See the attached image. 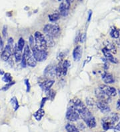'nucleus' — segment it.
I'll list each match as a JSON object with an SVG mask.
<instances>
[{"mask_svg": "<svg viewBox=\"0 0 120 132\" xmlns=\"http://www.w3.org/2000/svg\"><path fill=\"white\" fill-rule=\"evenodd\" d=\"M119 121L118 113H110L108 116L102 119V127L105 131L114 128V126Z\"/></svg>", "mask_w": 120, "mask_h": 132, "instance_id": "1", "label": "nucleus"}, {"mask_svg": "<svg viewBox=\"0 0 120 132\" xmlns=\"http://www.w3.org/2000/svg\"><path fill=\"white\" fill-rule=\"evenodd\" d=\"M79 116L81 117V119L85 122V124L89 128H94L96 126V121L95 117H93L91 113L86 109L81 113H79Z\"/></svg>", "mask_w": 120, "mask_h": 132, "instance_id": "2", "label": "nucleus"}, {"mask_svg": "<svg viewBox=\"0 0 120 132\" xmlns=\"http://www.w3.org/2000/svg\"><path fill=\"white\" fill-rule=\"evenodd\" d=\"M35 47L39 50L46 51L47 45L45 40V36L39 32H36L34 34Z\"/></svg>", "mask_w": 120, "mask_h": 132, "instance_id": "3", "label": "nucleus"}, {"mask_svg": "<svg viewBox=\"0 0 120 132\" xmlns=\"http://www.w3.org/2000/svg\"><path fill=\"white\" fill-rule=\"evenodd\" d=\"M44 32L46 35H48L54 38L59 36L60 32V27L58 24H48L44 28Z\"/></svg>", "mask_w": 120, "mask_h": 132, "instance_id": "4", "label": "nucleus"}, {"mask_svg": "<svg viewBox=\"0 0 120 132\" xmlns=\"http://www.w3.org/2000/svg\"><path fill=\"white\" fill-rule=\"evenodd\" d=\"M31 50H32L33 57L37 61L42 62L43 61H45L48 57V53L46 52V51L39 50L35 46L31 49Z\"/></svg>", "mask_w": 120, "mask_h": 132, "instance_id": "5", "label": "nucleus"}, {"mask_svg": "<svg viewBox=\"0 0 120 132\" xmlns=\"http://www.w3.org/2000/svg\"><path fill=\"white\" fill-rule=\"evenodd\" d=\"M71 106H72L78 112L79 114L81 113L84 110H85L86 109H87L86 105L79 99L77 98V97L73 99L71 101Z\"/></svg>", "mask_w": 120, "mask_h": 132, "instance_id": "6", "label": "nucleus"}, {"mask_svg": "<svg viewBox=\"0 0 120 132\" xmlns=\"http://www.w3.org/2000/svg\"><path fill=\"white\" fill-rule=\"evenodd\" d=\"M66 118L71 122H76L79 118V114L72 106H71L67 111Z\"/></svg>", "mask_w": 120, "mask_h": 132, "instance_id": "7", "label": "nucleus"}, {"mask_svg": "<svg viewBox=\"0 0 120 132\" xmlns=\"http://www.w3.org/2000/svg\"><path fill=\"white\" fill-rule=\"evenodd\" d=\"M95 96L99 99V101H102L108 103H109L111 101L110 97L107 94H106L99 88L95 89Z\"/></svg>", "mask_w": 120, "mask_h": 132, "instance_id": "8", "label": "nucleus"}, {"mask_svg": "<svg viewBox=\"0 0 120 132\" xmlns=\"http://www.w3.org/2000/svg\"><path fill=\"white\" fill-rule=\"evenodd\" d=\"M44 77L48 80H52L55 78L56 76V67L53 65H48L46 67V69L44 71Z\"/></svg>", "mask_w": 120, "mask_h": 132, "instance_id": "9", "label": "nucleus"}, {"mask_svg": "<svg viewBox=\"0 0 120 132\" xmlns=\"http://www.w3.org/2000/svg\"><path fill=\"white\" fill-rule=\"evenodd\" d=\"M106 94L109 95L110 97H114L116 96L117 94V91L114 87L107 86V85H100L99 87Z\"/></svg>", "mask_w": 120, "mask_h": 132, "instance_id": "10", "label": "nucleus"}, {"mask_svg": "<svg viewBox=\"0 0 120 132\" xmlns=\"http://www.w3.org/2000/svg\"><path fill=\"white\" fill-rule=\"evenodd\" d=\"M96 105H97V108L99 109V111H101L102 113L104 114H107L109 113L111 111L110 106L108 105V103L102 101H98L96 102Z\"/></svg>", "mask_w": 120, "mask_h": 132, "instance_id": "11", "label": "nucleus"}, {"mask_svg": "<svg viewBox=\"0 0 120 132\" xmlns=\"http://www.w3.org/2000/svg\"><path fill=\"white\" fill-rule=\"evenodd\" d=\"M54 82H55L54 80H48V79L46 78V80L39 81V84L43 90L47 91L49 89H50V88H52V86L54 85Z\"/></svg>", "mask_w": 120, "mask_h": 132, "instance_id": "12", "label": "nucleus"}, {"mask_svg": "<svg viewBox=\"0 0 120 132\" xmlns=\"http://www.w3.org/2000/svg\"><path fill=\"white\" fill-rule=\"evenodd\" d=\"M13 51V49L7 45V46L5 47L4 50L3 51L2 53H1V58L3 61H8L9 59L10 58L11 55V53H12Z\"/></svg>", "mask_w": 120, "mask_h": 132, "instance_id": "13", "label": "nucleus"}, {"mask_svg": "<svg viewBox=\"0 0 120 132\" xmlns=\"http://www.w3.org/2000/svg\"><path fill=\"white\" fill-rule=\"evenodd\" d=\"M102 52L104 53V56L106 57V58L108 59L109 61H110L112 63H118V59L116 58L115 57L112 55V53L110 52V51L108 50L106 47L102 49Z\"/></svg>", "mask_w": 120, "mask_h": 132, "instance_id": "14", "label": "nucleus"}, {"mask_svg": "<svg viewBox=\"0 0 120 132\" xmlns=\"http://www.w3.org/2000/svg\"><path fill=\"white\" fill-rule=\"evenodd\" d=\"M73 57L75 61H79L82 57V47L80 45L77 46L73 51Z\"/></svg>", "mask_w": 120, "mask_h": 132, "instance_id": "15", "label": "nucleus"}, {"mask_svg": "<svg viewBox=\"0 0 120 132\" xmlns=\"http://www.w3.org/2000/svg\"><path fill=\"white\" fill-rule=\"evenodd\" d=\"M69 4H65L63 3H61L60 5L59 9H60V13L61 15H62L63 17H65L68 14V9Z\"/></svg>", "mask_w": 120, "mask_h": 132, "instance_id": "16", "label": "nucleus"}, {"mask_svg": "<svg viewBox=\"0 0 120 132\" xmlns=\"http://www.w3.org/2000/svg\"><path fill=\"white\" fill-rule=\"evenodd\" d=\"M102 80H104V82L106 84H110L114 83V78L112 76V74L106 73V72H105L102 75Z\"/></svg>", "mask_w": 120, "mask_h": 132, "instance_id": "17", "label": "nucleus"}, {"mask_svg": "<svg viewBox=\"0 0 120 132\" xmlns=\"http://www.w3.org/2000/svg\"><path fill=\"white\" fill-rule=\"evenodd\" d=\"M14 55L15 60L17 62L21 61V59H22V54H21V51L19 50L17 47V45H16L14 47Z\"/></svg>", "mask_w": 120, "mask_h": 132, "instance_id": "18", "label": "nucleus"}, {"mask_svg": "<svg viewBox=\"0 0 120 132\" xmlns=\"http://www.w3.org/2000/svg\"><path fill=\"white\" fill-rule=\"evenodd\" d=\"M26 63H27V65H29V67H34L36 66V65H37V61L34 58L33 54L31 55L30 56H29L26 59Z\"/></svg>", "mask_w": 120, "mask_h": 132, "instance_id": "19", "label": "nucleus"}, {"mask_svg": "<svg viewBox=\"0 0 120 132\" xmlns=\"http://www.w3.org/2000/svg\"><path fill=\"white\" fill-rule=\"evenodd\" d=\"M105 47H106L108 50H109L110 52L114 53H116L117 52V49H116V47H115L114 44L111 43L110 42H108V41H106L105 42Z\"/></svg>", "mask_w": 120, "mask_h": 132, "instance_id": "20", "label": "nucleus"}, {"mask_svg": "<svg viewBox=\"0 0 120 132\" xmlns=\"http://www.w3.org/2000/svg\"><path fill=\"white\" fill-rule=\"evenodd\" d=\"M44 115H45V111L42 108H40L37 110L36 112H35L33 115H34V117L35 118V120L37 121H40L42 120V117H44Z\"/></svg>", "mask_w": 120, "mask_h": 132, "instance_id": "21", "label": "nucleus"}, {"mask_svg": "<svg viewBox=\"0 0 120 132\" xmlns=\"http://www.w3.org/2000/svg\"><path fill=\"white\" fill-rule=\"evenodd\" d=\"M45 40L46 42V45L47 47H53L55 45V42L54 40V38L52 36L46 35L45 36Z\"/></svg>", "mask_w": 120, "mask_h": 132, "instance_id": "22", "label": "nucleus"}, {"mask_svg": "<svg viewBox=\"0 0 120 132\" xmlns=\"http://www.w3.org/2000/svg\"><path fill=\"white\" fill-rule=\"evenodd\" d=\"M48 17H49V19L52 22H56V21H58V19H60V13L58 11H56V12H54L52 14L49 15Z\"/></svg>", "mask_w": 120, "mask_h": 132, "instance_id": "23", "label": "nucleus"}, {"mask_svg": "<svg viewBox=\"0 0 120 132\" xmlns=\"http://www.w3.org/2000/svg\"><path fill=\"white\" fill-rule=\"evenodd\" d=\"M71 66L70 62L68 60H65L62 63V69H63V76H66L67 69Z\"/></svg>", "mask_w": 120, "mask_h": 132, "instance_id": "24", "label": "nucleus"}, {"mask_svg": "<svg viewBox=\"0 0 120 132\" xmlns=\"http://www.w3.org/2000/svg\"><path fill=\"white\" fill-rule=\"evenodd\" d=\"M65 129L68 132H79L78 129L73 124H67L65 126Z\"/></svg>", "mask_w": 120, "mask_h": 132, "instance_id": "25", "label": "nucleus"}, {"mask_svg": "<svg viewBox=\"0 0 120 132\" xmlns=\"http://www.w3.org/2000/svg\"><path fill=\"white\" fill-rule=\"evenodd\" d=\"M56 76L58 78H60L63 75V69H62V64L59 63L56 67Z\"/></svg>", "mask_w": 120, "mask_h": 132, "instance_id": "26", "label": "nucleus"}, {"mask_svg": "<svg viewBox=\"0 0 120 132\" xmlns=\"http://www.w3.org/2000/svg\"><path fill=\"white\" fill-rule=\"evenodd\" d=\"M11 105H12L14 111H17L19 108V103L15 97H13L12 98H11Z\"/></svg>", "mask_w": 120, "mask_h": 132, "instance_id": "27", "label": "nucleus"}, {"mask_svg": "<svg viewBox=\"0 0 120 132\" xmlns=\"http://www.w3.org/2000/svg\"><path fill=\"white\" fill-rule=\"evenodd\" d=\"M2 80L4 82L7 83V84H8V83H10V82H11V81H12V77L11 76L10 73H5L4 76H3L2 78Z\"/></svg>", "mask_w": 120, "mask_h": 132, "instance_id": "28", "label": "nucleus"}, {"mask_svg": "<svg viewBox=\"0 0 120 132\" xmlns=\"http://www.w3.org/2000/svg\"><path fill=\"white\" fill-rule=\"evenodd\" d=\"M110 35L112 36V38H115V39H117V38H118L120 36V32L118 31V29H116V28H114V29H112Z\"/></svg>", "mask_w": 120, "mask_h": 132, "instance_id": "29", "label": "nucleus"}, {"mask_svg": "<svg viewBox=\"0 0 120 132\" xmlns=\"http://www.w3.org/2000/svg\"><path fill=\"white\" fill-rule=\"evenodd\" d=\"M46 95H47L48 99H50L53 100L55 97V95H56V91H54L52 89H49L48 91H47Z\"/></svg>", "mask_w": 120, "mask_h": 132, "instance_id": "30", "label": "nucleus"}, {"mask_svg": "<svg viewBox=\"0 0 120 132\" xmlns=\"http://www.w3.org/2000/svg\"><path fill=\"white\" fill-rule=\"evenodd\" d=\"M25 46V41L23 40V38H21L18 41V44H17V47L19 50L22 51L23 48Z\"/></svg>", "mask_w": 120, "mask_h": 132, "instance_id": "31", "label": "nucleus"}, {"mask_svg": "<svg viewBox=\"0 0 120 132\" xmlns=\"http://www.w3.org/2000/svg\"><path fill=\"white\" fill-rule=\"evenodd\" d=\"M86 103H87V105L92 106V105H94L95 104H96V102H95L94 99H93L92 98L87 97V98L86 99Z\"/></svg>", "mask_w": 120, "mask_h": 132, "instance_id": "32", "label": "nucleus"}, {"mask_svg": "<svg viewBox=\"0 0 120 132\" xmlns=\"http://www.w3.org/2000/svg\"><path fill=\"white\" fill-rule=\"evenodd\" d=\"M13 84H15V82H10V83H8V84H7L6 86H5L3 88L1 89V90L3 91H6L9 88H10L11 86H12Z\"/></svg>", "mask_w": 120, "mask_h": 132, "instance_id": "33", "label": "nucleus"}, {"mask_svg": "<svg viewBox=\"0 0 120 132\" xmlns=\"http://www.w3.org/2000/svg\"><path fill=\"white\" fill-rule=\"evenodd\" d=\"M7 45H9L13 49H14V48H13V38H9V40H7Z\"/></svg>", "mask_w": 120, "mask_h": 132, "instance_id": "34", "label": "nucleus"}, {"mask_svg": "<svg viewBox=\"0 0 120 132\" xmlns=\"http://www.w3.org/2000/svg\"><path fill=\"white\" fill-rule=\"evenodd\" d=\"M85 40H86V34L85 33L81 34L79 36V42L81 43H83L85 41Z\"/></svg>", "mask_w": 120, "mask_h": 132, "instance_id": "35", "label": "nucleus"}, {"mask_svg": "<svg viewBox=\"0 0 120 132\" xmlns=\"http://www.w3.org/2000/svg\"><path fill=\"white\" fill-rule=\"evenodd\" d=\"M34 42H35V40H34V38H33V36H31L29 37V45H30L31 49L35 46V45H34Z\"/></svg>", "mask_w": 120, "mask_h": 132, "instance_id": "36", "label": "nucleus"}, {"mask_svg": "<svg viewBox=\"0 0 120 132\" xmlns=\"http://www.w3.org/2000/svg\"><path fill=\"white\" fill-rule=\"evenodd\" d=\"M2 34L4 38H6L7 35V27L6 25H4L3 27Z\"/></svg>", "mask_w": 120, "mask_h": 132, "instance_id": "37", "label": "nucleus"}, {"mask_svg": "<svg viewBox=\"0 0 120 132\" xmlns=\"http://www.w3.org/2000/svg\"><path fill=\"white\" fill-rule=\"evenodd\" d=\"M25 83L26 84V86H27V92H29L30 91V88H31V86H30V84H29V82L28 80H25Z\"/></svg>", "mask_w": 120, "mask_h": 132, "instance_id": "38", "label": "nucleus"}, {"mask_svg": "<svg viewBox=\"0 0 120 132\" xmlns=\"http://www.w3.org/2000/svg\"><path fill=\"white\" fill-rule=\"evenodd\" d=\"M21 65L23 67H25L27 65V63H26V59L23 56H22V59H21Z\"/></svg>", "mask_w": 120, "mask_h": 132, "instance_id": "39", "label": "nucleus"}, {"mask_svg": "<svg viewBox=\"0 0 120 132\" xmlns=\"http://www.w3.org/2000/svg\"><path fill=\"white\" fill-rule=\"evenodd\" d=\"M3 43L2 39H1V36H0V53H1L3 51Z\"/></svg>", "mask_w": 120, "mask_h": 132, "instance_id": "40", "label": "nucleus"}, {"mask_svg": "<svg viewBox=\"0 0 120 132\" xmlns=\"http://www.w3.org/2000/svg\"><path fill=\"white\" fill-rule=\"evenodd\" d=\"M64 57H65L64 53H63V52H61V53H60V54H59V55L58 56V59L60 60V61H61V59H62Z\"/></svg>", "mask_w": 120, "mask_h": 132, "instance_id": "41", "label": "nucleus"}, {"mask_svg": "<svg viewBox=\"0 0 120 132\" xmlns=\"http://www.w3.org/2000/svg\"><path fill=\"white\" fill-rule=\"evenodd\" d=\"M47 99H48V97H44L43 98V99H42V104H41V107H43L44 105V104H45V103H46V101H47Z\"/></svg>", "mask_w": 120, "mask_h": 132, "instance_id": "42", "label": "nucleus"}, {"mask_svg": "<svg viewBox=\"0 0 120 132\" xmlns=\"http://www.w3.org/2000/svg\"><path fill=\"white\" fill-rule=\"evenodd\" d=\"M114 130L118 131V132H120V122L118 124L116 125V126L114 128Z\"/></svg>", "mask_w": 120, "mask_h": 132, "instance_id": "43", "label": "nucleus"}, {"mask_svg": "<svg viewBox=\"0 0 120 132\" xmlns=\"http://www.w3.org/2000/svg\"><path fill=\"white\" fill-rule=\"evenodd\" d=\"M116 106H117V109H118V110H120V99H119L118 101H117V105H116Z\"/></svg>", "mask_w": 120, "mask_h": 132, "instance_id": "44", "label": "nucleus"}, {"mask_svg": "<svg viewBox=\"0 0 120 132\" xmlns=\"http://www.w3.org/2000/svg\"><path fill=\"white\" fill-rule=\"evenodd\" d=\"M91 15H92V12H91V11L90 10L89 12V16H88V21H90V19H91Z\"/></svg>", "mask_w": 120, "mask_h": 132, "instance_id": "45", "label": "nucleus"}, {"mask_svg": "<svg viewBox=\"0 0 120 132\" xmlns=\"http://www.w3.org/2000/svg\"><path fill=\"white\" fill-rule=\"evenodd\" d=\"M66 1V3L67 4H70L73 1V0H65Z\"/></svg>", "mask_w": 120, "mask_h": 132, "instance_id": "46", "label": "nucleus"}, {"mask_svg": "<svg viewBox=\"0 0 120 132\" xmlns=\"http://www.w3.org/2000/svg\"><path fill=\"white\" fill-rule=\"evenodd\" d=\"M3 74H4V71H3V70L0 69V75L1 76V75H3Z\"/></svg>", "mask_w": 120, "mask_h": 132, "instance_id": "47", "label": "nucleus"}, {"mask_svg": "<svg viewBox=\"0 0 120 132\" xmlns=\"http://www.w3.org/2000/svg\"><path fill=\"white\" fill-rule=\"evenodd\" d=\"M58 1H61V0H58Z\"/></svg>", "mask_w": 120, "mask_h": 132, "instance_id": "48", "label": "nucleus"}, {"mask_svg": "<svg viewBox=\"0 0 120 132\" xmlns=\"http://www.w3.org/2000/svg\"><path fill=\"white\" fill-rule=\"evenodd\" d=\"M79 1H81V0H79Z\"/></svg>", "mask_w": 120, "mask_h": 132, "instance_id": "49", "label": "nucleus"}, {"mask_svg": "<svg viewBox=\"0 0 120 132\" xmlns=\"http://www.w3.org/2000/svg\"></svg>", "mask_w": 120, "mask_h": 132, "instance_id": "50", "label": "nucleus"}]
</instances>
